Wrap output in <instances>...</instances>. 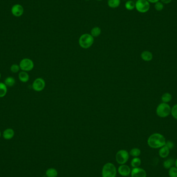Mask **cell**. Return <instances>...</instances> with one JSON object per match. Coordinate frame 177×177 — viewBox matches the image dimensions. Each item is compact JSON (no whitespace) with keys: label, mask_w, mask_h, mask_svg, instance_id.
Here are the masks:
<instances>
[{"label":"cell","mask_w":177,"mask_h":177,"mask_svg":"<svg viewBox=\"0 0 177 177\" xmlns=\"http://www.w3.org/2000/svg\"><path fill=\"white\" fill-rule=\"evenodd\" d=\"M11 12L14 16L19 17L23 15L24 13V8L21 5L17 4L14 5L12 7Z\"/></svg>","instance_id":"11"},{"label":"cell","mask_w":177,"mask_h":177,"mask_svg":"<svg viewBox=\"0 0 177 177\" xmlns=\"http://www.w3.org/2000/svg\"><path fill=\"white\" fill-rule=\"evenodd\" d=\"M19 66L22 71L27 72L32 70L33 69L34 64L33 61L31 60L30 59L24 58L20 61L19 63Z\"/></svg>","instance_id":"7"},{"label":"cell","mask_w":177,"mask_h":177,"mask_svg":"<svg viewBox=\"0 0 177 177\" xmlns=\"http://www.w3.org/2000/svg\"><path fill=\"white\" fill-rule=\"evenodd\" d=\"M175 160L173 158H168L165 161H164L163 163V167L166 169H169L175 165Z\"/></svg>","instance_id":"16"},{"label":"cell","mask_w":177,"mask_h":177,"mask_svg":"<svg viewBox=\"0 0 177 177\" xmlns=\"http://www.w3.org/2000/svg\"><path fill=\"white\" fill-rule=\"evenodd\" d=\"M170 153V149H169L165 145L163 147H161L159 149L158 154L161 158H165L169 156Z\"/></svg>","instance_id":"12"},{"label":"cell","mask_w":177,"mask_h":177,"mask_svg":"<svg viewBox=\"0 0 177 177\" xmlns=\"http://www.w3.org/2000/svg\"><path fill=\"white\" fill-rule=\"evenodd\" d=\"M129 154L130 155L133 156L134 157H138L141 154V150L137 148H134L130 150Z\"/></svg>","instance_id":"23"},{"label":"cell","mask_w":177,"mask_h":177,"mask_svg":"<svg viewBox=\"0 0 177 177\" xmlns=\"http://www.w3.org/2000/svg\"><path fill=\"white\" fill-rule=\"evenodd\" d=\"M161 1L163 4H168L172 2V0H161Z\"/></svg>","instance_id":"31"},{"label":"cell","mask_w":177,"mask_h":177,"mask_svg":"<svg viewBox=\"0 0 177 177\" xmlns=\"http://www.w3.org/2000/svg\"><path fill=\"white\" fill-rule=\"evenodd\" d=\"M4 83L7 87H12L14 86L16 84V80L14 77L9 76L5 79Z\"/></svg>","instance_id":"18"},{"label":"cell","mask_w":177,"mask_h":177,"mask_svg":"<svg viewBox=\"0 0 177 177\" xmlns=\"http://www.w3.org/2000/svg\"><path fill=\"white\" fill-rule=\"evenodd\" d=\"M126 9L128 10H132L135 8V3L132 0H128L125 4Z\"/></svg>","instance_id":"25"},{"label":"cell","mask_w":177,"mask_h":177,"mask_svg":"<svg viewBox=\"0 0 177 177\" xmlns=\"http://www.w3.org/2000/svg\"><path fill=\"white\" fill-rule=\"evenodd\" d=\"M131 169L130 166L125 164L121 165L118 169V172L119 175L123 177H127L130 175Z\"/></svg>","instance_id":"10"},{"label":"cell","mask_w":177,"mask_h":177,"mask_svg":"<svg viewBox=\"0 0 177 177\" xmlns=\"http://www.w3.org/2000/svg\"><path fill=\"white\" fill-rule=\"evenodd\" d=\"M168 175L169 177H177V168L173 166L169 169Z\"/></svg>","instance_id":"26"},{"label":"cell","mask_w":177,"mask_h":177,"mask_svg":"<svg viewBox=\"0 0 177 177\" xmlns=\"http://www.w3.org/2000/svg\"><path fill=\"white\" fill-rule=\"evenodd\" d=\"M130 157V154L125 150H121L118 152L116 155V162L120 165L125 164Z\"/></svg>","instance_id":"6"},{"label":"cell","mask_w":177,"mask_h":177,"mask_svg":"<svg viewBox=\"0 0 177 177\" xmlns=\"http://www.w3.org/2000/svg\"><path fill=\"white\" fill-rule=\"evenodd\" d=\"M171 109V108L167 103L162 102L160 103L156 108V114L160 118H165L170 115Z\"/></svg>","instance_id":"3"},{"label":"cell","mask_w":177,"mask_h":177,"mask_svg":"<svg viewBox=\"0 0 177 177\" xmlns=\"http://www.w3.org/2000/svg\"><path fill=\"white\" fill-rule=\"evenodd\" d=\"M154 8H155V9L157 11L160 12V11H162L163 10V8H164V4L161 2L158 1L157 2H156V3H155V4H154Z\"/></svg>","instance_id":"29"},{"label":"cell","mask_w":177,"mask_h":177,"mask_svg":"<svg viewBox=\"0 0 177 177\" xmlns=\"http://www.w3.org/2000/svg\"><path fill=\"white\" fill-rule=\"evenodd\" d=\"M7 93V86L4 82H0V98L4 97Z\"/></svg>","instance_id":"19"},{"label":"cell","mask_w":177,"mask_h":177,"mask_svg":"<svg viewBox=\"0 0 177 177\" xmlns=\"http://www.w3.org/2000/svg\"><path fill=\"white\" fill-rule=\"evenodd\" d=\"M97 1H102V0H97Z\"/></svg>","instance_id":"38"},{"label":"cell","mask_w":177,"mask_h":177,"mask_svg":"<svg viewBox=\"0 0 177 177\" xmlns=\"http://www.w3.org/2000/svg\"><path fill=\"white\" fill-rule=\"evenodd\" d=\"M141 164V161L140 158L138 157H136L132 160L130 162V165L133 168L139 167Z\"/></svg>","instance_id":"21"},{"label":"cell","mask_w":177,"mask_h":177,"mask_svg":"<svg viewBox=\"0 0 177 177\" xmlns=\"http://www.w3.org/2000/svg\"><path fill=\"white\" fill-rule=\"evenodd\" d=\"M45 84V82L44 79L41 78H38L33 82L32 88L36 92H40L44 89Z\"/></svg>","instance_id":"8"},{"label":"cell","mask_w":177,"mask_h":177,"mask_svg":"<svg viewBox=\"0 0 177 177\" xmlns=\"http://www.w3.org/2000/svg\"><path fill=\"white\" fill-rule=\"evenodd\" d=\"M170 114H171V116L174 119L177 120V104H175L171 108Z\"/></svg>","instance_id":"27"},{"label":"cell","mask_w":177,"mask_h":177,"mask_svg":"<svg viewBox=\"0 0 177 177\" xmlns=\"http://www.w3.org/2000/svg\"><path fill=\"white\" fill-rule=\"evenodd\" d=\"M18 78L20 82L23 83H26L29 81L30 77L29 75L26 72L21 71L19 72Z\"/></svg>","instance_id":"14"},{"label":"cell","mask_w":177,"mask_h":177,"mask_svg":"<svg viewBox=\"0 0 177 177\" xmlns=\"http://www.w3.org/2000/svg\"><path fill=\"white\" fill-rule=\"evenodd\" d=\"M101 33V29L99 27L96 26L93 28L91 31V35L93 37H98Z\"/></svg>","instance_id":"24"},{"label":"cell","mask_w":177,"mask_h":177,"mask_svg":"<svg viewBox=\"0 0 177 177\" xmlns=\"http://www.w3.org/2000/svg\"><path fill=\"white\" fill-rule=\"evenodd\" d=\"M85 1H90V0H85Z\"/></svg>","instance_id":"36"},{"label":"cell","mask_w":177,"mask_h":177,"mask_svg":"<svg viewBox=\"0 0 177 177\" xmlns=\"http://www.w3.org/2000/svg\"><path fill=\"white\" fill-rule=\"evenodd\" d=\"M46 175L47 177H56L58 175V172L55 168H50L46 170Z\"/></svg>","instance_id":"17"},{"label":"cell","mask_w":177,"mask_h":177,"mask_svg":"<svg viewBox=\"0 0 177 177\" xmlns=\"http://www.w3.org/2000/svg\"><path fill=\"white\" fill-rule=\"evenodd\" d=\"M1 73H0V79H1Z\"/></svg>","instance_id":"35"},{"label":"cell","mask_w":177,"mask_h":177,"mask_svg":"<svg viewBox=\"0 0 177 177\" xmlns=\"http://www.w3.org/2000/svg\"><path fill=\"white\" fill-rule=\"evenodd\" d=\"M1 131H0V137H1Z\"/></svg>","instance_id":"34"},{"label":"cell","mask_w":177,"mask_h":177,"mask_svg":"<svg viewBox=\"0 0 177 177\" xmlns=\"http://www.w3.org/2000/svg\"><path fill=\"white\" fill-rule=\"evenodd\" d=\"M117 174L116 168L114 164L107 163L103 166L102 171V177H116Z\"/></svg>","instance_id":"2"},{"label":"cell","mask_w":177,"mask_h":177,"mask_svg":"<svg viewBox=\"0 0 177 177\" xmlns=\"http://www.w3.org/2000/svg\"><path fill=\"white\" fill-rule=\"evenodd\" d=\"M15 132L12 128H6L3 133V137L5 139L10 140L14 137Z\"/></svg>","instance_id":"13"},{"label":"cell","mask_w":177,"mask_h":177,"mask_svg":"<svg viewBox=\"0 0 177 177\" xmlns=\"http://www.w3.org/2000/svg\"><path fill=\"white\" fill-rule=\"evenodd\" d=\"M175 167H176L177 168V158L175 160Z\"/></svg>","instance_id":"33"},{"label":"cell","mask_w":177,"mask_h":177,"mask_svg":"<svg viewBox=\"0 0 177 177\" xmlns=\"http://www.w3.org/2000/svg\"><path fill=\"white\" fill-rule=\"evenodd\" d=\"M123 1H128V0H123Z\"/></svg>","instance_id":"37"},{"label":"cell","mask_w":177,"mask_h":177,"mask_svg":"<svg viewBox=\"0 0 177 177\" xmlns=\"http://www.w3.org/2000/svg\"><path fill=\"white\" fill-rule=\"evenodd\" d=\"M10 71L13 73H17L19 72L20 70V68L19 66V65L16 64H14L10 66Z\"/></svg>","instance_id":"28"},{"label":"cell","mask_w":177,"mask_h":177,"mask_svg":"<svg viewBox=\"0 0 177 177\" xmlns=\"http://www.w3.org/2000/svg\"><path fill=\"white\" fill-rule=\"evenodd\" d=\"M150 3H153L155 4L156 2H157L158 1H160V0H147Z\"/></svg>","instance_id":"32"},{"label":"cell","mask_w":177,"mask_h":177,"mask_svg":"<svg viewBox=\"0 0 177 177\" xmlns=\"http://www.w3.org/2000/svg\"><path fill=\"white\" fill-rule=\"evenodd\" d=\"M94 38L91 34H84L82 35L79 39V44L84 49H88L93 45Z\"/></svg>","instance_id":"4"},{"label":"cell","mask_w":177,"mask_h":177,"mask_svg":"<svg viewBox=\"0 0 177 177\" xmlns=\"http://www.w3.org/2000/svg\"><path fill=\"white\" fill-rule=\"evenodd\" d=\"M165 137L160 133H154L149 136L147 144L152 149H160L166 144Z\"/></svg>","instance_id":"1"},{"label":"cell","mask_w":177,"mask_h":177,"mask_svg":"<svg viewBox=\"0 0 177 177\" xmlns=\"http://www.w3.org/2000/svg\"><path fill=\"white\" fill-rule=\"evenodd\" d=\"M130 175L131 177H147V172L142 168H133Z\"/></svg>","instance_id":"9"},{"label":"cell","mask_w":177,"mask_h":177,"mask_svg":"<svg viewBox=\"0 0 177 177\" xmlns=\"http://www.w3.org/2000/svg\"><path fill=\"white\" fill-rule=\"evenodd\" d=\"M165 146L170 150L173 149V148L174 147V144L172 141H167L166 142Z\"/></svg>","instance_id":"30"},{"label":"cell","mask_w":177,"mask_h":177,"mask_svg":"<svg viewBox=\"0 0 177 177\" xmlns=\"http://www.w3.org/2000/svg\"><path fill=\"white\" fill-rule=\"evenodd\" d=\"M108 5L112 8L119 7L121 3V0H108Z\"/></svg>","instance_id":"22"},{"label":"cell","mask_w":177,"mask_h":177,"mask_svg":"<svg viewBox=\"0 0 177 177\" xmlns=\"http://www.w3.org/2000/svg\"><path fill=\"white\" fill-rule=\"evenodd\" d=\"M141 58L143 60L146 62L151 61L153 59V54L150 51H144L141 54Z\"/></svg>","instance_id":"15"},{"label":"cell","mask_w":177,"mask_h":177,"mask_svg":"<svg viewBox=\"0 0 177 177\" xmlns=\"http://www.w3.org/2000/svg\"><path fill=\"white\" fill-rule=\"evenodd\" d=\"M150 8V4L147 0H137L135 3V8L140 13H146Z\"/></svg>","instance_id":"5"},{"label":"cell","mask_w":177,"mask_h":177,"mask_svg":"<svg viewBox=\"0 0 177 177\" xmlns=\"http://www.w3.org/2000/svg\"><path fill=\"white\" fill-rule=\"evenodd\" d=\"M172 95L171 94L169 93H164L162 97H161V100L162 101V102H165V103H168V102H171V100H172Z\"/></svg>","instance_id":"20"}]
</instances>
